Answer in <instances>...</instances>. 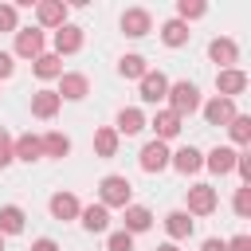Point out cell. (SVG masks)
Instances as JSON below:
<instances>
[{
    "label": "cell",
    "instance_id": "cell-1",
    "mask_svg": "<svg viewBox=\"0 0 251 251\" xmlns=\"http://www.w3.org/2000/svg\"><path fill=\"white\" fill-rule=\"evenodd\" d=\"M98 204L110 212V208H129L133 204V184H129V176H122V173H110V176H102L98 180Z\"/></svg>",
    "mask_w": 251,
    "mask_h": 251
},
{
    "label": "cell",
    "instance_id": "cell-2",
    "mask_svg": "<svg viewBox=\"0 0 251 251\" xmlns=\"http://www.w3.org/2000/svg\"><path fill=\"white\" fill-rule=\"evenodd\" d=\"M165 102H169L165 110H173V114L184 122L188 114H196V110H200V86H196V82H188V78H184V82H169Z\"/></svg>",
    "mask_w": 251,
    "mask_h": 251
},
{
    "label": "cell",
    "instance_id": "cell-3",
    "mask_svg": "<svg viewBox=\"0 0 251 251\" xmlns=\"http://www.w3.org/2000/svg\"><path fill=\"white\" fill-rule=\"evenodd\" d=\"M216 208H220V188H212V184H192L188 188V196H184L188 216H212Z\"/></svg>",
    "mask_w": 251,
    "mask_h": 251
},
{
    "label": "cell",
    "instance_id": "cell-4",
    "mask_svg": "<svg viewBox=\"0 0 251 251\" xmlns=\"http://www.w3.org/2000/svg\"><path fill=\"white\" fill-rule=\"evenodd\" d=\"M43 47H47V39H43V31L39 27H20L16 31V47H12V59L20 55V59H39L43 55Z\"/></svg>",
    "mask_w": 251,
    "mask_h": 251
},
{
    "label": "cell",
    "instance_id": "cell-5",
    "mask_svg": "<svg viewBox=\"0 0 251 251\" xmlns=\"http://www.w3.org/2000/svg\"><path fill=\"white\" fill-rule=\"evenodd\" d=\"M169 157H173V153H169V145L153 137V141H145V145H141L137 165H141V173H165V169H169Z\"/></svg>",
    "mask_w": 251,
    "mask_h": 251
},
{
    "label": "cell",
    "instance_id": "cell-6",
    "mask_svg": "<svg viewBox=\"0 0 251 251\" xmlns=\"http://www.w3.org/2000/svg\"><path fill=\"white\" fill-rule=\"evenodd\" d=\"M59 98H67V102H82L86 94H90V78L82 75V71H63L59 75V90H55Z\"/></svg>",
    "mask_w": 251,
    "mask_h": 251
},
{
    "label": "cell",
    "instance_id": "cell-7",
    "mask_svg": "<svg viewBox=\"0 0 251 251\" xmlns=\"http://www.w3.org/2000/svg\"><path fill=\"white\" fill-rule=\"evenodd\" d=\"M200 110H204V122L208 126H227L239 110H235V98H220V94H212L208 102H200Z\"/></svg>",
    "mask_w": 251,
    "mask_h": 251
},
{
    "label": "cell",
    "instance_id": "cell-8",
    "mask_svg": "<svg viewBox=\"0 0 251 251\" xmlns=\"http://www.w3.org/2000/svg\"><path fill=\"white\" fill-rule=\"evenodd\" d=\"M67 16H71V4H63V0H43V4H35V24L39 27H63L67 24Z\"/></svg>",
    "mask_w": 251,
    "mask_h": 251
},
{
    "label": "cell",
    "instance_id": "cell-9",
    "mask_svg": "<svg viewBox=\"0 0 251 251\" xmlns=\"http://www.w3.org/2000/svg\"><path fill=\"white\" fill-rule=\"evenodd\" d=\"M122 31H126L129 39L149 35V31H153V16H149V8H126V12H122Z\"/></svg>",
    "mask_w": 251,
    "mask_h": 251
},
{
    "label": "cell",
    "instance_id": "cell-10",
    "mask_svg": "<svg viewBox=\"0 0 251 251\" xmlns=\"http://www.w3.org/2000/svg\"><path fill=\"white\" fill-rule=\"evenodd\" d=\"M208 59H212V63H220V71H227V67H235V63H239V43H235V39H227V35H216V39L208 43Z\"/></svg>",
    "mask_w": 251,
    "mask_h": 251
},
{
    "label": "cell",
    "instance_id": "cell-11",
    "mask_svg": "<svg viewBox=\"0 0 251 251\" xmlns=\"http://www.w3.org/2000/svg\"><path fill=\"white\" fill-rule=\"evenodd\" d=\"M247 71H239V67H227V71H216V90H220V98H235V94H243L247 90Z\"/></svg>",
    "mask_w": 251,
    "mask_h": 251
},
{
    "label": "cell",
    "instance_id": "cell-12",
    "mask_svg": "<svg viewBox=\"0 0 251 251\" xmlns=\"http://www.w3.org/2000/svg\"><path fill=\"white\" fill-rule=\"evenodd\" d=\"M235 161H239V149H231V145H216V149L204 157V169L216 173V176H227V173H235Z\"/></svg>",
    "mask_w": 251,
    "mask_h": 251
},
{
    "label": "cell",
    "instance_id": "cell-13",
    "mask_svg": "<svg viewBox=\"0 0 251 251\" xmlns=\"http://www.w3.org/2000/svg\"><path fill=\"white\" fill-rule=\"evenodd\" d=\"M169 169H176L180 176H192V173L204 169V153H200L196 145H184V149H176V153L169 157Z\"/></svg>",
    "mask_w": 251,
    "mask_h": 251
},
{
    "label": "cell",
    "instance_id": "cell-14",
    "mask_svg": "<svg viewBox=\"0 0 251 251\" xmlns=\"http://www.w3.org/2000/svg\"><path fill=\"white\" fill-rule=\"evenodd\" d=\"M165 94H169V78L161 71H145L141 75V102L157 106V102H165Z\"/></svg>",
    "mask_w": 251,
    "mask_h": 251
},
{
    "label": "cell",
    "instance_id": "cell-15",
    "mask_svg": "<svg viewBox=\"0 0 251 251\" xmlns=\"http://www.w3.org/2000/svg\"><path fill=\"white\" fill-rule=\"evenodd\" d=\"M145 126H149V118H145L137 106H122V110H118V126H114V133H118V137H133V133H141Z\"/></svg>",
    "mask_w": 251,
    "mask_h": 251
},
{
    "label": "cell",
    "instance_id": "cell-16",
    "mask_svg": "<svg viewBox=\"0 0 251 251\" xmlns=\"http://www.w3.org/2000/svg\"><path fill=\"white\" fill-rule=\"evenodd\" d=\"M165 231H169V243H180V239H188V235L196 231V220H192L184 208H176V212L165 216Z\"/></svg>",
    "mask_w": 251,
    "mask_h": 251
},
{
    "label": "cell",
    "instance_id": "cell-17",
    "mask_svg": "<svg viewBox=\"0 0 251 251\" xmlns=\"http://www.w3.org/2000/svg\"><path fill=\"white\" fill-rule=\"evenodd\" d=\"M82 27H75V24H63L59 31H55V55L63 59V55H75V51H82Z\"/></svg>",
    "mask_w": 251,
    "mask_h": 251
},
{
    "label": "cell",
    "instance_id": "cell-18",
    "mask_svg": "<svg viewBox=\"0 0 251 251\" xmlns=\"http://www.w3.org/2000/svg\"><path fill=\"white\" fill-rule=\"evenodd\" d=\"M59 106H63V98H59L55 90H47V86L31 94V118H43V122H47V118L59 114Z\"/></svg>",
    "mask_w": 251,
    "mask_h": 251
},
{
    "label": "cell",
    "instance_id": "cell-19",
    "mask_svg": "<svg viewBox=\"0 0 251 251\" xmlns=\"http://www.w3.org/2000/svg\"><path fill=\"white\" fill-rule=\"evenodd\" d=\"M12 157L16 161H39L43 157V145H39V133H20V137H12Z\"/></svg>",
    "mask_w": 251,
    "mask_h": 251
},
{
    "label": "cell",
    "instance_id": "cell-20",
    "mask_svg": "<svg viewBox=\"0 0 251 251\" xmlns=\"http://www.w3.org/2000/svg\"><path fill=\"white\" fill-rule=\"evenodd\" d=\"M47 208H51L55 220H78V212H82V204H78L75 192H55V196L47 200Z\"/></svg>",
    "mask_w": 251,
    "mask_h": 251
},
{
    "label": "cell",
    "instance_id": "cell-21",
    "mask_svg": "<svg viewBox=\"0 0 251 251\" xmlns=\"http://www.w3.org/2000/svg\"><path fill=\"white\" fill-rule=\"evenodd\" d=\"M78 220H82V227H86L90 235H102V231H110V212H106L102 204H82Z\"/></svg>",
    "mask_w": 251,
    "mask_h": 251
},
{
    "label": "cell",
    "instance_id": "cell-22",
    "mask_svg": "<svg viewBox=\"0 0 251 251\" xmlns=\"http://www.w3.org/2000/svg\"><path fill=\"white\" fill-rule=\"evenodd\" d=\"M149 126H153V133H157V141H169V137H176V133L184 129V122H180V118H176L173 110H157Z\"/></svg>",
    "mask_w": 251,
    "mask_h": 251
},
{
    "label": "cell",
    "instance_id": "cell-23",
    "mask_svg": "<svg viewBox=\"0 0 251 251\" xmlns=\"http://www.w3.org/2000/svg\"><path fill=\"white\" fill-rule=\"evenodd\" d=\"M122 212H126V227H122V231L141 235V231H149V227H153V212H149L145 204H129V208H122Z\"/></svg>",
    "mask_w": 251,
    "mask_h": 251
},
{
    "label": "cell",
    "instance_id": "cell-24",
    "mask_svg": "<svg viewBox=\"0 0 251 251\" xmlns=\"http://www.w3.org/2000/svg\"><path fill=\"white\" fill-rule=\"evenodd\" d=\"M24 224H27V216H24L20 204H4L0 208V235H20Z\"/></svg>",
    "mask_w": 251,
    "mask_h": 251
},
{
    "label": "cell",
    "instance_id": "cell-25",
    "mask_svg": "<svg viewBox=\"0 0 251 251\" xmlns=\"http://www.w3.org/2000/svg\"><path fill=\"white\" fill-rule=\"evenodd\" d=\"M188 35H192V31H188V24H180L176 16L161 24V39H165V47H184V43H188Z\"/></svg>",
    "mask_w": 251,
    "mask_h": 251
},
{
    "label": "cell",
    "instance_id": "cell-26",
    "mask_svg": "<svg viewBox=\"0 0 251 251\" xmlns=\"http://www.w3.org/2000/svg\"><path fill=\"white\" fill-rule=\"evenodd\" d=\"M39 145H43V157H67V153H71V137L59 133V129H47V133L39 137Z\"/></svg>",
    "mask_w": 251,
    "mask_h": 251
},
{
    "label": "cell",
    "instance_id": "cell-27",
    "mask_svg": "<svg viewBox=\"0 0 251 251\" xmlns=\"http://www.w3.org/2000/svg\"><path fill=\"white\" fill-rule=\"evenodd\" d=\"M94 153H98L102 161L118 157V133H114V126H102V129H94Z\"/></svg>",
    "mask_w": 251,
    "mask_h": 251
},
{
    "label": "cell",
    "instance_id": "cell-28",
    "mask_svg": "<svg viewBox=\"0 0 251 251\" xmlns=\"http://www.w3.org/2000/svg\"><path fill=\"white\" fill-rule=\"evenodd\" d=\"M31 71H35V78H59V75H63V59H59L55 51H43V55L31 63Z\"/></svg>",
    "mask_w": 251,
    "mask_h": 251
},
{
    "label": "cell",
    "instance_id": "cell-29",
    "mask_svg": "<svg viewBox=\"0 0 251 251\" xmlns=\"http://www.w3.org/2000/svg\"><path fill=\"white\" fill-rule=\"evenodd\" d=\"M145 71H149L145 55H122V59H118V75H122V78H137V82H141Z\"/></svg>",
    "mask_w": 251,
    "mask_h": 251
},
{
    "label": "cell",
    "instance_id": "cell-30",
    "mask_svg": "<svg viewBox=\"0 0 251 251\" xmlns=\"http://www.w3.org/2000/svg\"><path fill=\"white\" fill-rule=\"evenodd\" d=\"M227 137H231L235 145H247V141H251V118H247V114H235V118L227 122Z\"/></svg>",
    "mask_w": 251,
    "mask_h": 251
},
{
    "label": "cell",
    "instance_id": "cell-31",
    "mask_svg": "<svg viewBox=\"0 0 251 251\" xmlns=\"http://www.w3.org/2000/svg\"><path fill=\"white\" fill-rule=\"evenodd\" d=\"M204 12H208V4H200V0H180V4H176V20H180V24L200 20Z\"/></svg>",
    "mask_w": 251,
    "mask_h": 251
},
{
    "label": "cell",
    "instance_id": "cell-32",
    "mask_svg": "<svg viewBox=\"0 0 251 251\" xmlns=\"http://www.w3.org/2000/svg\"><path fill=\"white\" fill-rule=\"evenodd\" d=\"M231 208H235V216H239V220H247V216H251V184L235 188V200H231Z\"/></svg>",
    "mask_w": 251,
    "mask_h": 251
},
{
    "label": "cell",
    "instance_id": "cell-33",
    "mask_svg": "<svg viewBox=\"0 0 251 251\" xmlns=\"http://www.w3.org/2000/svg\"><path fill=\"white\" fill-rule=\"evenodd\" d=\"M106 251H133V235L122 231V227L110 231V235H106Z\"/></svg>",
    "mask_w": 251,
    "mask_h": 251
},
{
    "label": "cell",
    "instance_id": "cell-34",
    "mask_svg": "<svg viewBox=\"0 0 251 251\" xmlns=\"http://www.w3.org/2000/svg\"><path fill=\"white\" fill-rule=\"evenodd\" d=\"M0 31H20V8L16 4H0Z\"/></svg>",
    "mask_w": 251,
    "mask_h": 251
},
{
    "label": "cell",
    "instance_id": "cell-35",
    "mask_svg": "<svg viewBox=\"0 0 251 251\" xmlns=\"http://www.w3.org/2000/svg\"><path fill=\"white\" fill-rule=\"evenodd\" d=\"M224 247H227V251H251V235H243V231H239V235L224 239Z\"/></svg>",
    "mask_w": 251,
    "mask_h": 251
},
{
    "label": "cell",
    "instance_id": "cell-36",
    "mask_svg": "<svg viewBox=\"0 0 251 251\" xmlns=\"http://www.w3.org/2000/svg\"><path fill=\"white\" fill-rule=\"evenodd\" d=\"M12 75H16V59H12V51H0V82L12 78Z\"/></svg>",
    "mask_w": 251,
    "mask_h": 251
},
{
    "label": "cell",
    "instance_id": "cell-37",
    "mask_svg": "<svg viewBox=\"0 0 251 251\" xmlns=\"http://www.w3.org/2000/svg\"><path fill=\"white\" fill-rule=\"evenodd\" d=\"M235 173L243 176V184H251V153H239V161H235Z\"/></svg>",
    "mask_w": 251,
    "mask_h": 251
},
{
    "label": "cell",
    "instance_id": "cell-38",
    "mask_svg": "<svg viewBox=\"0 0 251 251\" xmlns=\"http://www.w3.org/2000/svg\"><path fill=\"white\" fill-rule=\"evenodd\" d=\"M0 161H4V165L12 161V133H8L4 126H0Z\"/></svg>",
    "mask_w": 251,
    "mask_h": 251
},
{
    "label": "cell",
    "instance_id": "cell-39",
    "mask_svg": "<svg viewBox=\"0 0 251 251\" xmlns=\"http://www.w3.org/2000/svg\"><path fill=\"white\" fill-rule=\"evenodd\" d=\"M31 251H63V247H59V243H55L51 235H39V239L31 243Z\"/></svg>",
    "mask_w": 251,
    "mask_h": 251
},
{
    "label": "cell",
    "instance_id": "cell-40",
    "mask_svg": "<svg viewBox=\"0 0 251 251\" xmlns=\"http://www.w3.org/2000/svg\"><path fill=\"white\" fill-rule=\"evenodd\" d=\"M200 251H227V247H224V239H216V235H208V239L200 243Z\"/></svg>",
    "mask_w": 251,
    "mask_h": 251
},
{
    "label": "cell",
    "instance_id": "cell-41",
    "mask_svg": "<svg viewBox=\"0 0 251 251\" xmlns=\"http://www.w3.org/2000/svg\"><path fill=\"white\" fill-rule=\"evenodd\" d=\"M157 251H180V247H176V243H161Z\"/></svg>",
    "mask_w": 251,
    "mask_h": 251
},
{
    "label": "cell",
    "instance_id": "cell-42",
    "mask_svg": "<svg viewBox=\"0 0 251 251\" xmlns=\"http://www.w3.org/2000/svg\"><path fill=\"white\" fill-rule=\"evenodd\" d=\"M0 251H4V235H0Z\"/></svg>",
    "mask_w": 251,
    "mask_h": 251
},
{
    "label": "cell",
    "instance_id": "cell-43",
    "mask_svg": "<svg viewBox=\"0 0 251 251\" xmlns=\"http://www.w3.org/2000/svg\"><path fill=\"white\" fill-rule=\"evenodd\" d=\"M0 169H8V165H4V161H0Z\"/></svg>",
    "mask_w": 251,
    "mask_h": 251
}]
</instances>
